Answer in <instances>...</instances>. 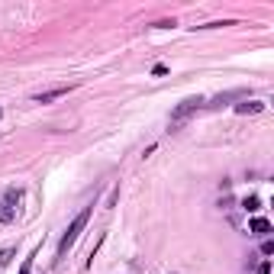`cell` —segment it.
I'll list each match as a JSON object with an SVG mask.
<instances>
[{"label":"cell","instance_id":"obj_5","mask_svg":"<svg viewBox=\"0 0 274 274\" xmlns=\"http://www.w3.org/2000/svg\"><path fill=\"white\" fill-rule=\"evenodd\" d=\"M248 232H252V236H268V232H271V223H268L265 216H255V220L248 223Z\"/></svg>","mask_w":274,"mask_h":274},{"label":"cell","instance_id":"obj_7","mask_svg":"<svg viewBox=\"0 0 274 274\" xmlns=\"http://www.w3.org/2000/svg\"><path fill=\"white\" fill-rule=\"evenodd\" d=\"M13 220H17V206L7 204V200H0V223L7 226V223H13Z\"/></svg>","mask_w":274,"mask_h":274},{"label":"cell","instance_id":"obj_16","mask_svg":"<svg viewBox=\"0 0 274 274\" xmlns=\"http://www.w3.org/2000/svg\"><path fill=\"white\" fill-rule=\"evenodd\" d=\"M29 268H33V261H26V265H23V271H19V274H29Z\"/></svg>","mask_w":274,"mask_h":274},{"label":"cell","instance_id":"obj_15","mask_svg":"<svg viewBox=\"0 0 274 274\" xmlns=\"http://www.w3.org/2000/svg\"><path fill=\"white\" fill-rule=\"evenodd\" d=\"M152 74H155V78H161V74H168V68H165V65H155V68H152Z\"/></svg>","mask_w":274,"mask_h":274},{"label":"cell","instance_id":"obj_11","mask_svg":"<svg viewBox=\"0 0 274 274\" xmlns=\"http://www.w3.org/2000/svg\"><path fill=\"white\" fill-rule=\"evenodd\" d=\"M7 204H13V206H19V200H23V190H7V197H3Z\"/></svg>","mask_w":274,"mask_h":274},{"label":"cell","instance_id":"obj_13","mask_svg":"<svg viewBox=\"0 0 274 274\" xmlns=\"http://www.w3.org/2000/svg\"><path fill=\"white\" fill-rule=\"evenodd\" d=\"M261 255H274V242H271V239L261 242Z\"/></svg>","mask_w":274,"mask_h":274},{"label":"cell","instance_id":"obj_12","mask_svg":"<svg viewBox=\"0 0 274 274\" xmlns=\"http://www.w3.org/2000/svg\"><path fill=\"white\" fill-rule=\"evenodd\" d=\"M255 274H271V258H265V261L255 268Z\"/></svg>","mask_w":274,"mask_h":274},{"label":"cell","instance_id":"obj_2","mask_svg":"<svg viewBox=\"0 0 274 274\" xmlns=\"http://www.w3.org/2000/svg\"><path fill=\"white\" fill-rule=\"evenodd\" d=\"M204 103H206L204 97H187V100H181V103L174 106V113H171L168 133H177V129H181V126H184L187 120H190V116H194V113H197V110H200Z\"/></svg>","mask_w":274,"mask_h":274},{"label":"cell","instance_id":"obj_14","mask_svg":"<svg viewBox=\"0 0 274 274\" xmlns=\"http://www.w3.org/2000/svg\"><path fill=\"white\" fill-rule=\"evenodd\" d=\"M171 26H177L174 19H158V23H155V29H171Z\"/></svg>","mask_w":274,"mask_h":274},{"label":"cell","instance_id":"obj_4","mask_svg":"<svg viewBox=\"0 0 274 274\" xmlns=\"http://www.w3.org/2000/svg\"><path fill=\"white\" fill-rule=\"evenodd\" d=\"M265 110V103L261 100H245V103H236V113L239 116H255V113H261Z\"/></svg>","mask_w":274,"mask_h":274},{"label":"cell","instance_id":"obj_3","mask_svg":"<svg viewBox=\"0 0 274 274\" xmlns=\"http://www.w3.org/2000/svg\"><path fill=\"white\" fill-rule=\"evenodd\" d=\"M74 87H78V84H58V87H49V90L33 94V100H35V103H52V100H58V97H68Z\"/></svg>","mask_w":274,"mask_h":274},{"label":"cell","instance_id":"obj_10","mask_svg":"<svg viewBox=\"0 0 274 274\" xmlns=\"http://www.w3.org/2000/svg\"><path fill=\"white\" fill-rule=\"evenodd\" d=\"M242 206H245V210H248V213H255V210H258V206H261V200H258V197H255V194H252V197H245V200H242Z\"/></svg>","mask_w":274,"mask_h":274},{"label":"cell","instance_id":"obj_1","mask_svg":"<svg viewBox=\"0 0 274 274\" xmlns=\"http://www.w3.org/2000/svg\"><path fill=\"white\" fill-rule=\"evenodd\" d=\"M90 210H94V206H84V210H81L78 216L71 220L68 232H65V236H62V242H58V258H65V255H68V248L74 245V242H78V236L84 232V226H87V220H90Z\"/></svg>","mask_w":274,"mask_h":274},{"label":"cell","instance_id":"obj_9","mask_svg":"<svg viewBox=\"0 0 274 274\" xmlns=\"http://www.w3.org/2000/svg\"><path fill=\"white\" fill-rule=\"evenodd\" d=\"M220 26H236L232 19H213V23H204V26H197V29H220Z\"/></svg>","mask_w":274,"mask_h":274},{"label":"cell","instance_id":"obj_6","mask_svg":"<svg viewBox=\"0 0 274 274\" xmlns=\"http://www.w3.org/2000/svg\"><path fill=\"white\" fill-rule=\"evenodd\" d=\"M239 97H245V90H226V94L213 97L210 103H204V106H223V103H229V100H239Z\"/></svg>","mask_w":274,"mask_h":274},{"label":"cell","instance_id":"obj_8","mask_svg":"<svg viewBox=\"0 0 274 274\" xmlns=\"http://www.w3.org/2000/svg\"><path fill=\"white\" fill-rule=\"evenodd\" d=\"M13 255H17V248H13V245L0 248V268H3V265H10V258H13Z\"/></svg>","mask_w":274,"mask_h":274}]
</instances>
